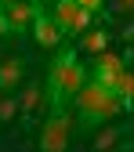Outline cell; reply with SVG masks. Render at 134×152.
<instances>
[{
  "label": "cell",
  "instance_id": "obj_7",
  "mask_svg": "<svg viewBox=\"0 0 134 152\" xmlns=\"http://www.w3.org/2000/svg\"><path fill=\"white\" fill-rule=\"evenodd\" d=\"M4 15H7V26H11V33H22V29L33 22L36 7L29 4V0H15V4H4Z\"/></svg>",
  "mask_w": 134,
  "mask_h": 152
},
{
  "label": "cell",
  "instance_id": "obj_8",
  "mask_svg": "<svg viewBox=\"0 0 134 152\" xmlns=\"http://www.w3.org/2000/svg\"><path fill=\"white\" fill-rule=\"evenodd\" d=\"M40 98H44V83H40V80H29V83H26V91H22V98H18V109L29 116V112H36Z\"/></svg>",
  "mask_w": 134,
  "mask_h": 152
},
{
  "label": "cell",
  "instance_id": "obj_3",
  "mask_svg": "<svg viewBox=\"0 0 134 152\" xmlns=\"http://www.w3.org/2000/svg\"><path fill=\"white\" fill-rule=\"evenodd\" d=\"M69 109L65 105H58L51 112V120L44 123V134H40V148L44 152H62L65 145H69Z\"/></svg>",
  "mask_w": 134,
  "mask_h": 152
},
{
  "label": "cell",
  "instance_id": "obj_9",
  "mask_svg": "<svg viewBox=\"0 0 134 152\" xmlns=\"http://www.w3.org/2000/svg\"><path fill=\"white\" fill-rule=\"evenodd\" d=\"M105 47H109V33L105 29H87L83 40H80V51H87V54H98Z\"/></svg>",
  "mask_w": 134,
  "mask_h": 152
},
{
  "label": "cell",
  "instance_id": "obj_12",
  "mask_svg": "<svg viewBox=\"0 0 134 152\" xmlns=\"http://www.w3.org/2000/svg\"><path fill=\"white\" fill-rule=\"evenodd\" d=\"M15 112H18V102L11 98V94H0V123L15 120Z\"/></svg>",
  "mask_w": 134,
  "mask_h": 152
},
{
  "label": "cell",
  "instance_id": "obj_10",
  "mask_svg": "<svg viewBox=\"0 0 134 152\" xmlns=\"http://www.w3.org/2000/svg\"><path fill=\"white\" fill-rule=\"evenodd\" d=\"M112 91L120 94V102H123V112H127V109H130V94H134V76H130V69H123V72L116 76Z\"/></svg>",
  "mask_w": 134,
  "mask_h": 152
},
{
  "label": "cell",
  "instance_id": "obj_11",
  "mask_svg": "<svg viewBox=\"0 0 134 152\" xmlns=\"http://www.w3.org/2000/svg\"><path fill=\"white\" fill-rule=\"evenodd\" d=\"M120 138H123V130H116V127H105V130H98V138H94V152L116 148V145H120Z\"/></svg>",
  "mask_w": 134,
  "mask_h": 152
},
{
  "label": "cell",
  "instance_id": "obj_5",
  "mask_svg": "<svg viewBox=\"0 0 134 152\" xmlns=\"http://www.w3.org/2000/svg\"><path fill=\"white\" fill-rule=\"evenodd\" d=\"M94 58H98V65H94V80H98L102 87H112V83H116V76L127 69V62L120 58L116 51H98Z\"/></svg>",
  "mask_w": 134,
  "mask_h": 152
},
{
  "label": "cell",
  "instance_id": "obj_2",
  "mask_svg": "<svg viewBox=\"0 0 134 152\" xmlns=\"http://www.w3.org/2000/svg\"><path fill=\"white\" fill-rule=\"evenodd\" d=\"M87 80V69L80 65V58H76V51H62L58 58H54V65H51V76H47V102L58 109V105H65L76 91H80V83Z\"/></svg>",
  "mask_w": 134,
  "mask_h": 152
},
{
  "label": "cell",
  "instance_id": "obj_1",
  "mask_svg": "<svg viewBox=\"0 0 134 152\" xmlns=\"http://www.w3.org/2000/svg\"><path fill=\"white\" fill-rule=\"evenodd\" d=\"M72 102H76V116H80V127L109 123L116 112H123L120 94L112 91V87H102L94 76H87V80L80 83V91L72 94Z\"/></svg>",
  "mask_w": 134,
  "mask_h": 152
},
{
  "label": "cell",
  "instance_id": "obj_15",
  "mask_svg": "<svg viewBox=\"0 0 134 152\" xmlns=\"http://www.w3.org/2000/svg\"><path fill=\"white\" fill-rule=\"evenodd\" d=\"M11 33V26H7V15H4V7H0V36H7Z\"/></svg>",
  "mask_w": 134,
  "mask_h": 152
},
{
  "label": "cell",
  "instance_id": "obj_13",
  "mask_svg": "<svg viewBox=\"0 0 134 152\" xmlns=\"http://www.w3.org/2000/svg\"><path fill=\"white\" fill-rule=\"evenodd\" d=\"M91 22H94V11H87V7H76V18H72V33H83V29H91Z\"/></svg>",
  "mask_w": 134,
  "mask_h": 152
},
{
  "label": "cell",
  "instance_id": "obj_6",
  "mask_svg": "<svg viewBox=\"0 0 134 152\" xmlns=\"http://www.w3.org/2000/svg\"><path fill=\"white\" fill-rule=\"evenodd\" d=\"M22 76H26L22 58H4L0 62V94H11L15 87H22Z\"/></svg>",
  "mask_w": 134,
  "mask_h": 152
},
{
  "label": "cell",
  "instance_id": "obj_16",
  "mask_svg": "<svg viewBox=\"0 0 134 152\" xmlns=\"http://www.w3.org/2000/svg\"><path fill=\"white\" fill-rule=\"evenodd\" d=\"M116 7H120V11H130V7H134V0H116Z\"/></svg>",
  "mask_w": 134,
  "mask_h": 152
},
{
  "label": "cell",
  "instance_id": "obj_14",
  "mask_svg": "<svg viewBox=\"0 0 134 152\" xmlns=\"http://www.w3.org/2000/svg\"><path fill=\"white\" fill-rule=\"evenodd\" d=\"M76 4L87 7V11H98V7H102V0H76Z\"/></svg>",
  "mask_w": 134,
  "mask_h": 152
},
{
  "label": "cell",
  "instance_id": "obj_4",
  "mask_svg": "<svg viewBox=\"0 0 134 152\" xmlns=\"http://www.w3.org/2000/svg\"><path fill=\"white\" fill-rule=\"evenodd\" d=\"M29 26H33V36H36V44H40L44 51H54V47L62 44V29L54 26V18H51V15H44V11H36Z\"/></svg>",
  "mask_w": 134,
  "mask_h": 152
}]
</instances>
